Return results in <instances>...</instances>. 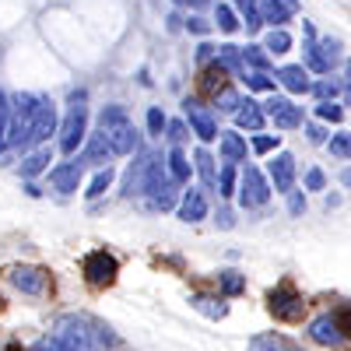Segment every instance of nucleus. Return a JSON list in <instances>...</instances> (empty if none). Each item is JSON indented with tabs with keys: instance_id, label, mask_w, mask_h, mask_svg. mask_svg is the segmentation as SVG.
Wrapping results in <instances>:
<instances>
[{
	"instance_id": "nucleus-1",
	"label": "nucleus",
	"mask_w": 351,
	"mask_h": 351,
	"mask_svg": "<svg viewBox=\"0 0 351 351\" xmlns=\"http://www.w3.org/2000/svg\"><path fill=\"white\" fill-rule=\"evenodd\" d=\"M99 127L106 130V137H109L116 155H134L141 148V137H137V130H134V123H130V116H127L123 106H106L99 112Z\"/></svg>"
},
{
	"instance_id": "nucleus-2",
	"label": "nucleus",
	"mask_w": 351,
	"mask_h": 351,
	"mask_svg": "<svg viewBox=\"0 0 351 351\" xmlns=\"http://www.w3.org/2000/svg\"><path fill=\"white\" fill-rule=\"evenodd\" d=\"M43 99L39 95H14L11 99V148H28V137H32V123H36V112H39Z\"/></svg>"
},
{
	"instance_id": "nucleus-3",
	"label": "nucleus",
	"mask_w": 351,
	"mask_h": 351,
	"mask_svg": "<svg viewBox=\"0 0 351 351\" xmlns=\"http://www.w3.org/2000/svg\"><path fill=\"white\" fill-rule=\"evenodd\" d=\"M84 92H71V109H67V120L60 123V152L74 155L77 144L88 141V106H84Z\"/></svg>"
},
{
	"instance_id": "nucleus-4",
	"label": "nucleus",
	"mask_w": 351,
	"mask_h": 351,
	"mask_svg": "<svg viewBox=\"0 0 351 351\" xmlns=\"http://www.w3.org/2000/svg\"><path fill=\"white\" fill-rule=\"evenodd\" d=\"M267 313L274 319H281V324H299L306 316V299L291 285H278L267 291Z\"/></svg>"
},
{
	"instance_id": "nucleus-5",
	"label": "nucleus",
	"mask_w": 351,
	"mask_h": 351,
	"mask_svg": "<svg viewBox=\"0 0 351 351\" xmlns=\"http://www.w3.org/2000/svg\"><path fill=\"white\" fill-rule=\"evenodd\" d=\"M271 176H263L256 165H246L243 176H239V204L243 208H263V204L271 200Z\"/></svg>"
},
{
	"instance_id": "nucleus-6",
	"label": "nucleus",
	"mask_w": 351,
	"mask_h": 351,
	"mask_svg": "<svg viewBox=\"0 0 351 351\" xmlns=\"http://www.w3.org/2000/svg\"><path fill=\"white\" fill-rule=\"evenodd\" d=\"M81 274L88 285H95V288H106L116 281V274H120V263H116V256L109 250H92L84 260H81Z\"/></svg>"
},
{
	"instance_id": "nucleus-7",
	"label": "nucleus",
	"mask_w": 351,
	"mask_h": 351,
	"mask_svg": "<svg viewBox=\"0 0 351 351\" xmlns=\"http://www.w3.org/2000/svg\"><path fill=\"white\" fill-rule=\"evenodd\" d=\"M53 341L60 344L64 351H92V330H88V324H84V319H77V316L56 319Z\"/></svg>"
},
{
	"instance_id": "nucleus-8",
	"label": "nucleus",
	"mask_w": 351,
	"mask_h": 351,
	"mask_svg": "<svg viewBox=\"0 0 351 351\" xmlns=\"http://www.w3.org/2000/svg\"><path fill=\"white\" fill-rule=\"evenodd\" d=\"M4 274L18 291H25V295H46L49 291V274L43 267H32V263H11Z\"/></svg>"
},
{
	"instance_id": "nucleus-9",
	"label": "nucleus",
	"mask_w": 351,
	"mask_h": 351,
	"mask_svg": "<svg viewBox=\"0 0 351 351\" xmlns=\"http://www.w3.org/2000/svg\"><path fill=\"white\" fill-rule=\"evenodd\" d=\"M309 341L319 344V348H341L348 341L341 319H337V309L334 313H319V316L309 319Z\"/></svg>"
},
{
	"instance_id": "nucleus-10",
	"label": "nucleus",
	"mask_w": 351,
	"mask_h": 351,
	"mask_svg": "<svg viewBox=\"0 0 351 351\" xmlns=\"http://www.w3.org/2000/svg\"><path fill=\"white\" fill-rule=\"evenodd\" d=\"M183 116H186V123L193 127V134L208 144V141H218V123H215V112L204 106L200 99H183Z\"/></svg>"
},
{
	"instance_id": "nucleus-11",
	"label": "nucleus",
	"mask_w": 351,
	"mask_h": 351,
	"mask_svg": "<svg viewBox=\"0 0 351 351\" xmlns=\"http://www.w3.org/2000/svg\"><path fill=\"white\" fill-rule=\"evenodd\" d=\"M263 109H267V120H274V127H281V130L302 127V106H295V102L285 99V95H274L271 92V99L263 102Z\"/></svg>"
},
{
	"instance_id": "nucleus-12",
	"label": "nucleus",
	"mask_w": 351,
	"mask_h": 351,
	"mask_svg": "<svg viewBox=\"0 0 351 351\" xmlns=\"http://www.w3.org/2000/svg\"><path fill=\"white\" fill-rule=\"evenodd\" d=\"M267 176L278 193H288L295 190V176H299V165H295V155L291 152H278L271 162H267Z\"/></svg>"
},
{
	"instance_id": "nucleus-13",
	"label": "nucleus",
	"mask_w": 351,
	"mask_h": 351,
	"mask_svg": "<svg viewBox=\"0 0 351 351\" xmlns=\"http://www.w3.org/2000/svg\"><path fill=\"white\" fill-rule=\"evenodd\" d=\"M81 162H84V158H71V162H60V165L49 169V183H53L56 193H64V197L77 193L81 176H84V165H81Z\"/></svg>"
},
{
	"instance_id": "nucleus-14",
	"label": "nucleus",
	"mask_w": 351,
	"mask_h": 351,
	"mask_svg": "<svg viewBox=\"0 0 351 351\" xmlns=\"http://www.w3.org/2000/svg\"><path fill=\"white\" fill-rule=\"evenodd\" d=\"M56 130H60L56 106H53L49 99H43V106H39V112H36V123H32V137H28V148H32V144H46L49 134H56Z\"/></svg>"
},
{
	"instance_id": "nucleus-15",
	"label": "nucleus",
	"mask_w": 351,
	"mask_h": 351,
	"mask_svg": "<svg viewBox=\"0 0 351 351\" xmlns=\"http://www.w3.org/2000/svg\"><path fill=\"white\" fill-rule=\"evenodd\" d=\"M278 84H285L291 95H306V92H313L309 67H306V64H285V67L278 71Z\"/></svg>"
},
{
	"instance_id": "nucleus-16",
	"label": "nucleus",
	"mask_w": 351,
	"mask_h": 351,
	"mask_svg": "<svg viewBox=\"0 0 351 351\" xmlns=\"http://www.w3.org/2000/svg\"><path fill=\"white\" fill-rule=\"evenodd\" d=\"M204 218H208V197H204V190H186L180 200V221L197 225Z\"/></svg>"
},
{
	"instance_id": "nucleus-17",
	"label": "nucleus",
	"mask_w": 351,
	"mask_h": 351,
	"mask_svg": "<svg viewBox=\"0 0 351 351\" xmlns=\"http://www.w3.org/2000/svg\"><path fill=\"white\" fill-rule=\"evenodd\" d=\"M116 152H112V144H109V137H106V130L99 127L95 134H88V144H84V162H92V165H109V158H112Z\"/></svg>"
},
{
	"instance_id": "nucleus-18",
	"label": "nucleus",
	"mask_w": 351,
	"mask_h": 351,
	"mask_svg": "<svg viewBox=\"0 0 351 351\" xmlns=\"http://www.w3.org/2000/svg\"><path fill=\"white\" fill-rule=\"evenodd\" d=\"M148 165H152V155H141V162H134L123 176V197H141L144 193V183H148Z\"/></svg>"
},
{
	"instance_id": "nucleus-19",
	"label": "nucleus",
	"mask_w": 351,
	"mask_h": 351,
	"mask_svg": "<svg viewBox=\"0 0 351 351\" xmlns=\"http://www.w3.org/2000/svg\"><path fill=\"white\" fill-rule=\"evenodd\" d=\"M263 120H267V109H263V102H253V99H246L239 109H236V127L239 130H260L263 127Z\"/></svg>"
},
{
	"instance_id": "nucleus-20",
	"label": "nucleus",
	"mask_w": 351,
	"mask_h": 351,
	"mask_svg": "<svg viewBox=\"0 0 351 351\" xmlns=\"http://www.w3.org/2000/svg\"><path fill=\"white\" fill-rule=\"evenodd\" d=\"M218 152H221V162H246V137L236 134V130H225L218 137Z\"/></svg>"
},
{
	"instance_id": "nucleus-21",
	"label": "nucleus",
	"mask_w": 351,
	"mask_h": 351,
	"mask_svg": "<svg viewBox=\"0 0 351 351\" xmlns=\"http://www.w3.org/2000/svg\"><path fill=\"white\" fill-rule=\"evenodd\" d=\"M190 306H193L197 313H204L208 319H225V316H228V306H225L221 299H215V295H204V291H193Z\"/></svg>"
},
{
	"instance_id": "nucleus-22",
	"label": "nucleus",
	"mask_w": 351,
	"mask_h": 351,
	"mask_svg": "<svg viewBox=\"0 0 351 351\" xmlns=\"http://www.w3.org/2000/svg\"><path fill=\"white\" fill-rule=\"evenodd\" d=\"M260 14H263V25H271V28H281L291 14H295V11H291L288 4H285V0H260Z\"/></svg>"
},
{
	"instance_id": "nucleus-23",
	"label": "nucleus",
	"mask_w": 351,
	"mask_h": 351,
	"mask_svg": "<svg viewBox=\"0 0 351 351\" xmlns=\"http://www.w3.org/2000/svg\"><path fill=\"white\" fill-rule=\"evenodd\" d=\"M193 169H197V176L204 180V186H218V169H215V158H211V152L208 148H197L193 152Z\"/></svg>"
},
{
	"instance_id": "nucleus-24",
	"label": "nucleus",
	"mask_w": 351,
	"mask_h": 351,
	"mask_svg": "<svg viewBox=\"0 0 351 351\" xmlns=\"http://www.w3.org/2000/svg\"><path fill=\"white\" fill-rule=\"evenodd\" d=\"M218 60L236 74L239 81H243V74H246V56H243V46H232V43H225V46H218Z\"/></svg>"
},
{
	"instance_id": "nucleus-25",
	"label": "nucleus",
	"mask_w": 351,
	"mask_h": 351,
	"mask_svg": "<svg viewBox=\"0 0 351 351\" xmlns=\"http://www.w3.org/2000/svg\"><path fill=\"white\" fill-rule=\"evenodd\" d=\"M302 53H306V67H309V71H316V74H330V64H327L324 49H319L316 36H306V43H302Z\"/></svg>"
},
{
	"instance_id": "nucleus-26",
	"label": "nucleus",
	"mask_w": 351,
	"mask_h": 351,
	"mask_svg": "<svg viewBox=\"0 0 351 351\" xmlns=\"http://www.w3.org/2000/svg\"><path fill=\"white\" fill-rule=\"evenodd\" d=\"M218 288H221L225 299H236V295L246 291V274H239V271H218Z\"/></svg>"
},
{
	"instance_id": "nucleus-27",
	"label": "nucleus",
	"mask_w": 351,
	"mask_h": 351,
	"mask_svg": "<svg viewBox=\"0 0 351 351\" xmlns=\"http://www.w3.org/2000/svg\"><path fill=\"white\" fill-rule=\"evenodd\" d=\"M236 11L246 25V32H260L263 28V14H260V4L256 0H236Z\"/></svg>"
},
{
	"instance_id": "nucleus-28",
	"label": "nucleus",
	"mask_w": 351,
	"mask_h": 351,
	"mask_svg": "<svg viewBox=\"0 0 351 351\" xmlns=\"http://www.w3.org/2000/svg\"><path fill=\"white\" fill-rule=\"evenodd\" d=\"M165 162H169L172 180H180V183H186V180H190V158L183 155V148H180V144H172V152L165 155Z\"/></svg>"
},
{
	"instance_id": "nucleus-29",
	"label": "nucleus",
	"mask_w": 351,
	"mask_h": 351,
	"mask_svg": "<svg viewBox=\"0 0 351 351\" xmlns=\"http://www.w3.org/2000/svg\"><path fill=\"white\" fill-rule=\"evenodd\" d=\"M243 56H246V67H253V71H271V49L267 46H256V43H250V46H243Z\"/></svg>"
},
{
	"instance_id": "nucleus-30",
	"label": "nucleus",
	"mask_w": 351,
	"mask_h": 351,
	"mask_svg": "<svg viewBox=\"0 0 351 351\" xmlns=\"http://www.w3.org/2000/svg\"><path fill=\"white\" fill-rule=\"evenodd\" d=\"M46 169H49V148L25 155V162H21V176H25V180H32V176H39V172H46Z\"/></svg>"
},
{
	"instance_id": "nucleus-31",
	"label": "nucleus",
	"mask_w": 351,
	"mask_h": 351,
	"mask_svg": "<svg viewBox=\"0 0 351 351\" xmlns=\"http://www.w3.org/2000/svg\"><path fill=\"white\" fill-rule=\"evenodd\" d=\"M236 180H239V172H236V162H225V165L218 169V193H221V197H232V193H239Z\"/></svg>"
},
{
	"instance_id": "nucleus-32",
	"label": "nucleus",
	"mask_w": 351,
	"mask_h": 351,
	"mask_svg": "<svg viewBox=\"0 0 351 351\" xmlns=\"http://www.w3.org/2000/svg\"><path fill=\"white\" fill-rule=\"evenodd\" d=\"M109 183H112V169H109V165H102V169L92 176V183H88L84 197H88V200H99V197L109 190Z\"/></svg>"
},
{
	"instance_id": "nucleus-33",
	"label": "nucleus",
	"mask_w": 351,
	"mask_h": 351,
	"mask_svg": "<svg viewBox=\"0 0 351 351\" xmlns=\"http://www.w3.org/2000/svg\"><path fill=\"white\" fill-rule=\"evenodd\" d=\"M215 25L221 28L225 36H232V32H236V28H239L243 21H239V14L232 11L228 4H215Z\"/></svg>"
},
{
	"instance_id": "nucleus-34",
	"label": "nucleus",
	"mask_w": 351,
	"mask_h": 351,
	"mask_svg": "<svg viewBox=\"0 0 351 351\" xmlns=\"http://www.w3.org/2000/svg\"><path fill=\"white\" fill-rule=\"evenodd\" d=\"M11 148V99L0 92V152Z\"/></svg>"
},
{
	"instance_id": "nucleus-35",
	"label": "nucleus",
	"mask_w": 351,
	"mask_h": 351,
	"mask_svg": "<svg viewBox=\"0 0 351 351\" xmlns=\"http://www.w3.org/2000/svg\"><path fill=\"white\" fill-rule=\"evenodd\" d=\"M243 81H246V88H253V92H274V84H278V77H271L267 71H246Z\"/></svg>"
},
{
	"instance_id": "nucleus-36",
	"label": "nucleus",
	"mask_w": 351,
	"mask_h": 351,
	"mask_svg": "<svg viewBox=\"0 0 351 351\" xmlns=\"http://www.w3.org/2000/svg\"><path fill=\"white\" fill-rule=\"evenodd\" d=\"M263 46H267L274 56H281V53H288V49H291V36L285 32V28H271L267 39H263Z\"/></svg>"
},
{
	"instance_id": "nucleus-37",
	"label": "nucleus",
	"mask_w": 351,
	"mask_h": 351,
	"mask_svg": "<svg viewBox=\"0 0 351 351\" xmlns=\"http://www.w3.org/2000/svg\"><path fill=\"white\" fill-rule=\"evenodd\" d=\"M250 148H253V155H271L281 148V134H256L250 141Z\"/></svg>"
},
{
	"instance_id": "nucleus-38",
	"label": "nucleus",
	"mask_w": 351,
	"mask_h": 351,
	"mask_svg": "<svg viewBox=\"0 0 351 351\" xmlns=\"http://www.w3.org/2000/svg\"><path fill=\"white\" fill-rule=\"evenodd\" d=\"M327 148H330V155H334V158H341V162H344V158H351V134H344V130H341V134H330Z\"/></svg>"
},
{
	"instance_id": "nucleus-39",
	"label": "nucleus",
	"mask_w": 351,
	"mask_h": 351,
	"mask_svg": "<svg viewBox=\"0 0 351 351\" xmlns=\"http://www.w3.org/2000/svg\"><path fill=\"white\" fill-rule=\"evenodd\" d=\"M215 106H218V112H232V116H236V109L243 106V99L232 92V88H221V92L215 95Z\"/></svg>"
},
{
	"instance_id": "nucleus-40",
	"label": "nucleus",
	"mask_w": 351,
	"mask_h": 351,
	"mask_svg": "<svg viewBox=\"0 0 351 351\" xmlns=\"http://www.w3.org/2000/svg\"><path fill=\"white\" fill-rule=\"evenodd\" d=\"M316 116H319L324 123H341V120H344V109H341L334 99H327V102L316 106Z\"/></svg>"
},
{
	"instance_id": "nucleus-41",
	"label": "nucleus",
	"mask_w": 351,
	"mask_h": 351,
	"mask_svg": "<svg viewBox=\"0 0 351 351\" xmlns=\"http://www.w3.org/2000/svg\"><path fill=\"white\" fill-rule=\"evenodd\" d=\"M162 130H169V120H165V112L158 106H152L148 109V134L152 137H162Z\"/></svg>"
},
{
	"instance_id": "nucleus-42",
	"label": "nucleus",
	"mask_w": 351,
	"mask_h": 351,
	"mask_svg": "<svg viewBox=\"0 0 351 351\" xmlns=\"http://www.w3.org/2000/svg\"><path fill=\"white\" fill-rule=\"evenodd\" d=\"M337 92H341V84L337 81H313V95L319 99V102H327V99H337Z\"/></svg>"
},
{
	"instance_id": "nucleus-43",
	"label": "nucleus",
	"mask_w": 351,
	"mask_h": 351,
	"mask_svg": "<svg viewBox=\"0 0 351 351\" xmlns=\"http://www.w3.org/2000/svg\"><path fill=\"white\" fill-rule=\"evenodd\" d=\"M316 43H319V49H324L327 64L334 67V64L341 60V39H334V36H324V39H316Z\"/></svg>"
},
{
	"instance_id": "nucleus-44",
	"label": "nucleus",
	"mask_w": 351,
	"mask_h": 351,
	"mask_svg": "<svg viewBox=\"0 0 351 351\" xmlns=\"http://www.w3.org/2000/svg\"><path fill=\"white\" fill-rule=\"evenodd\" d=\"M306 190H313V193H319V190H327V176H324V169H309L306 172Z\"/></svg>"
},
{
	"instance_id": "nucleus-45",
	"label": "nucleus",
	"mask_w": 351,
	"mask_h": 351,
	"mask_svg": "<svg viewBox=\"0 0 351 351\" xmlns=\"http://www.w3.org/2000/svg\"><path fill=\"white\" fill-rule=\"evenodd\" d=\"M288 215H295V218L306 215V193L302 190H288Z\"/></svg>"
},
{
	"instance_id": "nucleus-46",
	"label": "nucleus",
	"mask_w": 351,
	"mask_h": 351,
	"mask_svg": "<svg viewBox=\"0 0 351 351\" xmlns=\"http://www.w3.org/2000/svg\"><path fill=\"white\" fill-rule=\"evenodd\" d=\"M215 60H218V46L200 43V46H197V67H208V64H215Z\"/></svg>"
},
{
	"instance_id": "nucleus-47",
	"label": "nucleus",
	"mask_w": 351,
	"mask_h": 351,
	"mask_svg": "<svg viewBox=\"0 0 351 351\" xmlns=\"http://www.w3.org/2000/svg\"><path fill=\"white\" fill-rule=\"evenodd\" d=\"M186 32H193V36H208V32H211V21H204V18L190 14V18H186Z\"/></svg>"
},
{
	"instance_id": "nucleus-48",
	"label": "nucleus",
	"mask_w": 351,
	"mask_h": 351,
	"mask_svg": "<svg viewBox=\"0 0 351 351\" xmlns=\"http://www.w3.org/2000/svg\"><path fill=\"white\" fill-rule=\"evenodd\" d=\"M306 137H309V144H327V130L319 123H306Z\"/></svg>"
},
{
	"instance_id": "nucleus-49",
	"label": "nucleus",
	"mask_w": 351,
	"mask_h": 351,
	"mask_svg": "<svg viewBox=\"0 0 351 351\" xmlns=\"http://www.w3.org/2000/svg\"><path fill=\"white\" fill-rule=\"evenodd\" d=\"M183 137H186V123H183V120H172V123H169V141L180 144Z\"/></svg>"
},
{
	"instance_id": "nucleus-50",
	"label": "nucleus",
	"mask_w": 351,
	"mask_h": 351,
	"mask_svg": "<svg viewBox=\"0 0 351 351\" xmlns=\"http://www.w3.org/2000/svg\"><path fill=\"white\" fill-rule=\"evenodd\" d=\"M337 319H341V327H344V334H348V341H351V306L337 309Z\"/></svg>"
},
{
	"instance_id": "nucleus-51",
	"label": "nucleus",
	"mask_w": 351,
	"mask_h": 351,
	"mask_svg": "<svg viewBox=\"0 0 351 351\" xmlns=\"http://www.w3.org/2000/svg\"><path fill=\"white\" fill-rule=\"evenodd\" d=\"M215 221H218V228H232V225H236V218H232V211H228V208H221Z\"/></svg>"
},
{
	"instance_id": "nucleus-52",
	"label": "nucleus",
	"mask_w": 351,
	"mask_h": 351,
	"mask_svg": "<svg viewBox=\"0 0 351 351\" xmlns=\"http://www.w3.org/2000/svg\"><path fill=\"white\" fill-rule=\"evenodd\" d=\"M32 351H64V348L56 344V341H49V337H43V341H36V344H32Z\"/></svg>"
},
{
	"instance_id": "nucleus-53",
	"label": "nucleus",
	"mask_w": 351,
	"mask_h": 351,
	"mask_svg": "<svg viewBox=\"0 0 351 351\" xmlns=\"http://www.w3.org/2000/svg\"><path fill=\"white\" fill-rule=\"evenodd\" d=\"M186 21L180 18V14H169V28H172V32H180V28H183Z\"/></svg>"
},
{
	"instance_id": "nucleus-54",
	"label": "nucleus",
	"mask_w": 351,
	"mask_h": 351,
	"mask_svg": "<svg viewBox=\"0 0 351 351\" xmlns=\"http://www.w3.org/2000/svg\"><path fill=\"white\" fill-rule=\"evenodd\" d=\"M172 4H180V8H183V4H190V8H204L208 0H172Z\"/></svg>"
},
{
	"instance_id": "nucleus-55",
	"label": "nucleus",
	"mask_w": 351,
	"mask_h": 351,
	"mask_svg": "<svg viewBox=\"0 0 351 351\" xmlns=\"http://www.w3.org/2000/svg\"><path fill=\"white\" fill-rule=\"evenodd\" d=\"M344 88H351V60H344Z\"/></svg>"
},
{
	"instance_id": "nucleus-56",
	"label": "nucleus",
	"mask_w": 351,
	"mask_h": 351,
	"mask_svg": "<svg viewBox=\"0 0 351 351\" xmlns=\"http://www.w3.org/2000/svg\"><path fill=\"white\" fill-rule=\"evenodd\" d=\"M341 183L351 190V169H341Z\"/></svg>"
},
{
	"instance_id": "nucleus-57",
	"label": "nucleus",
	"mask_w": 351,
	"mask_h": 351,
	"mask_svg": "<svg viewBox=\"0 0 351 351\" xmlns=\"http://www.w3.org/2000/svg\"><path fill=\"white\" fill-rule=\"evenodd\" d=\"M285 4H288L291 11H299V0H285Z\"/></svg>"
},
{
	"instance_id": "nucleus-58",
	"label": "nucleus",
	"mask_w": 351,
	"mask_h": 351,
	"mask_svg": "<svg viewBox=\"0 0 351 351\" xmlns=\"http://www.w3.org/2000/svg\"><path fill=\"white\" fill-rule=\"evenodd\" d=\"M0 306H4V299H0Z\"/></svg>"
}]
</instances>
